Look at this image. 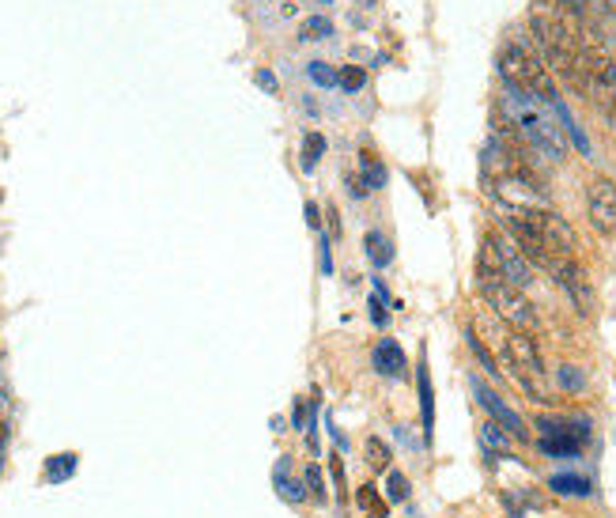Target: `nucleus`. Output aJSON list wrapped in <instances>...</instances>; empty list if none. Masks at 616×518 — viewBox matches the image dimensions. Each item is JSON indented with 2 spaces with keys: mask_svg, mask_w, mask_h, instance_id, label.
Masks as SVG:
<instances>
[{
  "mask_svg": "<svg viewBox=\"0 0 616 518\" xmlns=\"http://www.w3.org/2000/svg\"><path fill=\"white\" fill-rule=\"evenodd\" d=\"M503 121L511 125L522 144H530L533 152H541L545 159H564L567 156V137L560 129V118L548 103H541L537 95H526L518 87H507L503 95Z\"/></svg>",
  "mask_w": 616,
  "mask_h": 518,
  "instance_id": "obj_1",
  "label": "nucleus"
},
{
  "mask_svg": "<svg viewBox=\"0 0 616 518\" xmlns=\"http://www.w3.org/2000/svg\"><path fill=\"white\" fill-rule=\"evenodd\" d=\"M530 27H533L537 46H541V57H545L548 72H560L567 84L579 87V72H575L579 50H582L579 27H575L560 8H552V4H537V8H533Z\"/></svg>",
  "mask_w": 616,
  "mask_h": 518,
  "instance_id": "obj_2",
  "label": "nucleus"
},
{
  "mask_svg": "<svg viewBox=\"0 0 616 518\" xmlns=\"http://www.w3.org/2000/svg\"><path fill=\"white\" fill-rule=\"evenodd\" d=\"M499 76L507 87H518L526 95H537L541 103H556V84H552V72H548L545 57L541 53L526 50L522 42H507L499 50Z\"/></svg>",
  "mask_w": 616,
  "mask_h": 518,
  "instance_id": "obj_3",
  "label": "nucleus"
},
{
  "mask_svg": "<svg viewBox=\"0 0 616 518\" xmlns=\"http://www.w3.org/2000/svg\"><path fill=\"white\" fill-rule=\"evenodd\" d=\"M575 72H579V91L598 106L605 118L613 121V129H616V65L609 61V53L582 38Z\"/></svg>",
  "mask_w": 616,
  "mask_h": 518,
  "instance_id": "obj_4",
  "label": "nucleus"
},
{
  "mask_svg": "<svg viewBox=\"0 0 616 518\" xmlns=\"http://www.w3.org/2000/svg\"><path fill=\"white\" fill-rule=\"evenodd\" d=\"M477 284H480V295L488 299V307H492L503 322H511L514 329H533L537 326V311L530 307L526 292H522V288H514L503 273L488 269V265H477Z\"/></svg>",
  "mask_w": 616,
  "mask_h": 518,
  "instance_id": "obj_5",
  "label": "nucleus"
},
{
  "mask_svg": "<svg viewBox=\"0 0 616 518\" xmlns=\"http://www.w3.org/2000/svg\"><path fill=\"white\" fill-rule=\"evenodd\" d=\"M503 360L511 367V375L522 382V390L537 401H548V379H545V363H541V352L533 345V337L526 329H511L507 333V352Z\"/></svg>",
  "mask_w": 616,
  "mask_h": 518,
  "instance_id": "obj_6",
  "label": "nucleus"
},
{
  "mask_svg": "<svg viewBox=\"0 0 616 518\" xmlns=\"http://www.w3.org/2000/svg\"><path fill=\"white\" fill-rule=\"evenodd\" d=\"M480 265H488V269L503 273V277L511 280L514 288H522V292L533 284L530 258L518 250V242H514L511 235H499V231H492V235L484 239V250H480Z\"/></svg>",
  "mask_w": 616,
  "mask_h": 518,
  "instance_id": "obj_7",
  "label": "nucleus"
},
{
  "mask_svg": "<svg viewBox=\"0 0 616 518\" xmlns=\"http://www.w3.org/2000/svg\"><path fill=\"white\" fill-rule=\"evenodd\" d=\"M537 428H541V450H545L548 458H579V450L590 439L586 420H552V416H541Z\"/></svg>",
  "mask_w": 616,
  "mask_h": 518,
  "instance_id": "obj_8",
  "label": "nucleus"
},
{
  "mask_svg": "<svg viewBox=\"0 0 616 518\" xmlns=\"http://www.w3.org/2000/svg\"><path fill=\"white\" fill-rule=\"evenodd\" d=\"M586 212H590V224L598 227L601 235H616V182L613 178H594L586 186Z\"/></svg>",
  "mask_w": 616,
  "mask_h": 518,
  "instance_id": "obj_9",
  "label": "nucleus"
},
{
  "mask_svg": "<svg viewBox=\"0 0 616 518\" xmlns=\"http://www.w3.org/2000/svg\"><path fill=\"white\" fill-rule=\"evenodd\" d=\"M473 394H477L480 409H484V413L492 416V420H496L499 428H503V432L511 435V439H530V432H526V420H522V416L514 413L511 405H507V401L499 398L496 390H488V386H484V382H480L477 375H473Z\"/></svg>",
  "mask_w": 616,
  "mask_h": 518,
  "instance_id": "obj_10",
  "label": "nucleus"
},
{
  "mask_svg": "<svg viewBox=\"0 0 616 518\" xmlns=\"http://www.w3.org/2000/svg\"><path fill=\"white\" fill-rule=\"evenodd\" d=\"M552 277L564 284V292L571 295V303H575L582 314L594 311V292H590V284H586V273H582L575 261L560 258L556 265H552Z\"/></svg>",
  "mask_w": 616,
  "mask_h": 518,
  "instance_id": "obj_11",
  "label": "nucleus"
},
{
  "mask_svg": "<svg viewBox=\"0 0 616 518\" xmlns=\"http://www.w3.org/2000/svg\"><path fill=\"white\" fill-rule=\"evenodd\" d=\"M405 367H409V360H405L401 345H397L394 337H382L378 348H375V371L378 375H386V379H405Z\"/></svg>",
  "mask_w": 616,
  "mask_h": 518,
  "instance_id": "obj_12",
  "label": "nucleus"
},
{
  "mask_svg": "<svg viewBox=\"0 0 616 518\" xmlns=\"http://www.w3.org/2000/svg\"><path fill=\"white\" fill-rule=\"evenodd\" d=\"M416 386H420V420H424V439L431 443V432H435V394H431L428 360L416 363Z\"/></svg>",
  "mask_w": 616,
  "mask_h": 518,
  "instance_id": "obj_13",
  "label": "nucleus"
},
{
  "mask_svg": "<svg viewBox=\"0 0 616 518\" xmlns=\"http://www.w3.org/2000/svg\"><path fill=\"white\" fill-rule=\"evenodd\" d=\"M477 439H480V447H484V454H492V458H507V450H511V435L503 432L496 420H484Z\"/></svg>",
  "mask_w": 616,
  "mask_h": 518,
  "instance_id": "obj_14",
  "label": "nucleus"
},
{
  "mask_svg": "<svg viewBox=\"0 0 616 518\" xmlns=\"http://www.w3.org/2000/svg\"><path fill=\"white\" fill-rule=\"evenodd\" d=\"M548 488L560 492V496H590V492H594V481H590V477H579V473H556V477H548Z\"/></svg>",
  "mask_w": 616,
  "mask_h": 518,
  "instance_id": "obj_15",
  "label": "nucleus"
},
{
  "mask_svg": "<svg viewBox=\"0 0 616 518\" xmlns=\"http://www.w3.org/2000/svg\"><path fill=\"white\" fill-rule=\"evenodd\" d=\"M276 488H280V496H284V500H291V503H303L310 496L307 484L295 481V477L288 473V462H280V466H276Z\"/></svg>",
  "mask_w": 616,
  "mask_h": 518,
  "instance_id": "obj_16",
  "label": "nucleus"
},
{
  "mask_svg": "<svg viewBox=\"0 0 616 518\" xmlns=\"http://www.w3.org/2000/svg\"><path fill=\"white\" fill-rule=\"evenodd\" d=\"M367 258L375 261L378 269H386V265L394 261V246H390V239H386L382 231H371V235H367Z\"/></svg>",
  "mask_w": 616,
  "mask_h": 518,
  "instance_id": "obj_17",
  "label": "nucleus"
},
{
  "mask_svg": "<svg viewBox=\"0 0 616 518\" xmlns=\"http://www.w3.org/2000/svg\"><path fill=\"white\" fill-rule=\"evenodd\" d=\"M326 137H322V133H307V137H303V171H314V167H318V159L326 156Z\"/></svg>",
  "mask_w": 616,
  "mask_h": 518,
  "instance_id": "obj_18",
  "label": "nucleus"
},
{
  "mask_svg": "<svg viewBox=\"0 0 616 518\" xmlns=\"http://www.w3.org/2000/svg\"><path fill=\"white\" fill-rule=\"evenodd\" d=\"M360 167H363V182H367V190H382V186H386V167L375 159V152H363Z\"/></svg>",
  "mask_w": 616,
  "mask_h": 518,
  "instance_id": "obj_19",
  "label": "nucleus"
},
{
  "mask_svg": "<svg viewBox=\"0 0 616 518\" xmlns=\"http://www.w3.org/2000/svg\"><path fill=\"white\" fill-rule=\"evenodd\" d=\"M356 503L367 511V518H386V503H382V496L375 492V484H363L360 492H356Z\"/></svg>",
  "mask_w": 616,
  "mask_h": 518,
  "instance_id": "obj_20",
  "label": "nucleus"
},
{
  "mask_svg": "<svg viewBox=\"0 0 616 518\" xmlns=\"http://www.w3.org/2000/svg\"><path fill=\"white\" fill-rule=\"evenodd\" d=\"M363 450H367V462H371L375 469H390V458H394L390 443H382L378 435H371V439L363 443Z\"/></svg>",
  "mask_w": 616,
  "mask_h": 518,
  "instance_id": "obj_21",
  "label": "nucleus"
},
{
  "mask_svg": "<svg viewBox=\"0 0 616 518\" xmlns=\"http://www.w3.org/2000/svg\"><path fill=\"white\" fill-rule=\"evenodd\" d=\"M386 496H390L394 503L409 500V481H405V473H397V469L386 473Z\"/></svg>",
  "mask_w": 616,
  "mask_h": 518,
  "instance_id": "obj_22",
  "label": "nucleus"
},
{
  "mask_svg": "<svg viewBox=\"0 0 616 518\" xmlns=\"http://www.w3.org/2000/svg\"><path fill=\"white\" fill-rule=\"evenodd\" d=\"M337 84H341L344 91H360V87L367 84V72H363L360 65H344V69L337 72Z\"/></svg>",
  "mask_w": 616,
  "mask_h": 518,
  "instance_id": "obj_23",
  "label": "nucleus"
},
{
  "mask_svg": "<svg viewBox=\"0 0 616 518\" xmlns=\"http://www.w3.org/2000/svg\"><path fill=\"white\" fill-rule=\"evenodd\" d=\"M333 35V23H329L326 16H310L307 23H303V38L307 42H318V38H329Z\"/></svg>",
  "mask_w": 616,
  "mask_h": 518,
  "instance_id": "obj_24",
  "label": "nucleus"
},
{
  "mask_svg": "<svg viewBox=\"0 0 616 518\" xmlns=\"http://www.w3.org/2000/svg\"><path fill=\"white\" fill-rule=\"evenodd\" d=\"M310 80L318 87H333L337 84V72H333V65H326V61H310Z\"/></svg>",
  "mask_w": 616,
  "mask_h": 518,
  "instance_id": "obj_25",
  "label": "nucleus"
},
{
  "mask_svg": "<svg viewBox=\"0 0 616 518\" xmlns=\"http://www.w3.org/2000/svg\"><path fill=\"white\" fill-rule=\"evenodd\" d=\"M72 469H76V458H72V454H57V462L46 466V477H50V481H65Z\"/></svg>",
  "mask_w": 616,
  "mask_h": 518,
  "instance_id": "obj_26",
  "label": "nucleus"
},
{
  "mask_svg": "<svg viewBox=\"0 0 616 518\" xmlns=\"http://www.w3.org/2000/svg\"><path fill=\"white\" fill-rule=\"evenodd\" d=\"M303 484H307V492L314 496V500H326V477H322V466H310Z\"/></svg>",
  "mask_w": 616,
  "mask_h": 518,
  "instance_id": "obj_27",
  "label": "nucleus"
},
{
  "mask_svg": "<svg viewBox=\"0 0 616 518\" xmlns=\"http://www.w3.org/2000/svg\"><path fill=\"white\" fill-rule=\"evenodd\" d=\"M560 386H564V390H582V371L579 367H571V363L560 367Z\"/></svg>",
  "mask_w": 616,
  "mask_h": 518,
  "instance_id": "obj_28",
  "label": "nucleus"
},
{
  "mask_svg": "<svg viewBox=\"0 0 616 518\" xmlns=\"http://www.w3.org/2000/svg\"><path fill=\"white\" fill-rule=\"evenodd\" d=\"M344 186H348V197H356V201H363V197H367V182H363V174H348V178H344Z\"/></svg>",
  "mask_w": 616,
  "mask_h": 518,
  "instance_id": "obj_29",
  "label": "nucleus"
},
{
  "mask_svg": "<svg viewBox=\"0 0 616 518\" xmlns=\"http://www.w3.org/2000/svg\"><path fill=\"white\" fill-rule=\"evenodd\" d=\"M257 84L265 87V91H276V76L269 69H261V72H257Z\"/></svg>",
  "mask_w": 616,
  "mask_h": 518,
  "instance_id": "obj_30",
  "label": "nucleus"
},
{
  "mask_svg": "<svg viewBox=\"0 0 616 518\" xmlns=\"http://www.w3.org/2000/svg\"><path fill=\"white\" fill-rule=\"evenodd\" d=\"M307 224L314 227V231L322 227V216H318V205H314V201H310V205H307Z\"/></svg>",
  "mask_w": 616,
  "mask_h": 518,
  "instance_id": "obj_31",
  "label": "nucleus"
},
{
  "mask_svg": "<svg viewBox=\"0 0 616 518\" xmlns=\"http://www.w3.org/2000/svg\"><path fill=\"white\" fill-rule=\"evenodd\" d=\"M322 269H326V273H333V261H329V246H326V239H322Z\"/></svg>",
  "mask_w": 616,
  "mask_h": 518,
  "instance_id": "obj_32",
  "label": "nucleus"
},
{
  "mask_svg": "<svg viewBox=\"0 0 616 518\" xmlns=\"http://www.w3.org/2000/svg\"><path fill=\"white\" fill-rule=\"evenodd\" d=\"M314 4H333V0H314Z\"/></svg>",
  "mask_w": 616,
  "mask_h": 518,
  "instance_id": "obj_33",
  "label": "nucleus"
}]
</instances>
